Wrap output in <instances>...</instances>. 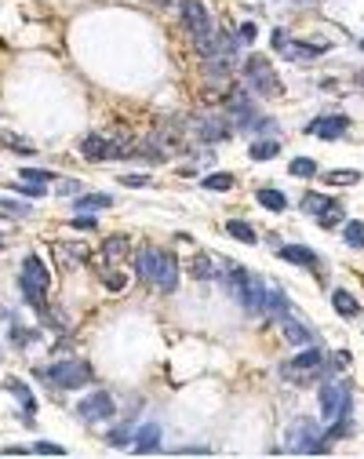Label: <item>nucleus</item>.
Returning a JSON list of instances; mask_svg holds the SVG:
<instances>
[{"mask_svg": "<svg viewBox=\"0 0 364 459\" xmlns=\"http://www.w3.org/2000/svg\"><path fill=\"white\" fill-rule=\"evenodd\" d=\"M182 8V22H186V30L193 37V44H197L201 55H212L215 51V26H212V15H208V8L201 0H179Z\"/></svg>", "mask_w": 364, "mask_h": 459, "instance_id": "nucleus-1", "label": "nucleus"}, {"mask_svg": "<svg viewBox=\"0 0 364 459\" xmlns=\"http://www.w3.org/2000/svg\"><path fill=\"white\" fill-rule=\"evenodd\" d=\"M48 285H51V274L44 270V263L37 259V255H26V263H22V292H26V303H30L41 317H48V299H44Z\"/></svg>", "mask_w": 364, "mask_h": 459, "instance_id": "nucleus-2", "label": "nucleus"}, {"mask_svg": "<svg viewBox=\"0 0 364 459\" xmlns=\"http://www.w3.org/2000/svg\"><path fill=\"white\" fill-rule=\"evenodd\" d=\"M44 379H51V387H62V390H81L91 382V365L88 361H55L51 368H44Z\"/></svg>", "mask_w": 364, "mask_h": 459, "instance_id": "nucleus-3", "label": "nucleus"}, {"mask_svg": "<svg viewBox=\"0 0 364 459\" xmlns=\"http://www.w3.org/2000/svg\"><path fill=\"white\" fill-rule=\"evenodd\" d=\"M284 438H288V449H295V452H306V456L328 452V445H324V434H321V427L314 423V419H295Z\"/></svg>", "mask_w": 364, "mask_h": 459, "instance_id": "nucleus-4", "label": "nucleus"}, {"mask_svg": "<svg viewBox=\"0 0 364 459\" xmlns=\"http://www.w3.org/2000/svg\"><path fill=\"white\" fill-rule=\"evenodd\" d=\"M226 110H230V117H233V132H248V127L263 132V127L273 124L270 117H259L255 106H252V99L244 95V92H233V95L226 99Z\"/></svg>", "mask_w": 364, "mask_h": 459, "instance_id": "nucleus-5", "label": "nucleus"}, {"mask_svg": "<svg viewBox=\"0 0 364 459\" xmlns=\"http://www.w3.org/2000/svg\"><path fill=\"white\" fill-rule=\"evenodd\" d=\"M244 73H248V84L255 88L259 95H266V99H281V76L273 73V66L263 59V55H252L248 59V66H244Z\"/></svg>", "mask_w": 364, "mask_h": 459, "instance_id": "nucleus-6", "label": "nucleus"}, {"mask_svg": "<svg viewBox=\"0 0 364 459\" xmlns=\"http://www.w3.org/2000/svg\"><path fill=\"white\" fill-rule=\"evenodd\" d=\"M350 401H354V398H350L346 382L332 379V382H324V387H321V416L328 419V423H332V419H343L350 412Z\"/></svg>", "mask_w": 364, "mask_h": 459, "instance_id": "nucleus-7", "label": "nucleus"}, {"mask_svg": "<svg viewBox=\"0 0 364 459\" xmlns=\"http://www.w3.org/2000/svg\"><path fill=\"white\" fill-rule=\"evenodd\" d=\"M233 296H237L244 306H248L252 314H263L266 310V296H270V285L259 274H248L244 270V277L237 280V288H233Z\"/></svg>", "mask_w": 364, "mask_h": 459, "instance_id": "nucleus-8", "label": "nucleus"}, {"mask_svg": "<svg viewBox=\"0 0 364 459\" xmlns=\"http://www.w3.org/2000/svg\"><path fill=\"white\" fill-rule=\"evenodd\" d=\"M284 376H292L299 382H314L317 376H324V354L317 347L303 350L299 357H292V365H284Z\"/></svg>", "mask_w": 364, "mask_h": 459, "instance_id": "nucleus-9", "label": "nucleus"}, {"mask_svg": "<svg viewBox=\"0 0 364 459\" xmlns=\"http://www.w3.org/2000/svg\"><path fill=\"white\" fill-rule=\"evenodd\" d=\"M273 48H277L284 59H292V62H310V59H317L321 51H324V44H299V41H288V33H284V30L273 33Z\"/></svg>", "mask_w": 364, "mask_h": 459, "instance_id": "nucleus-10", "label": "nucleus"}, {"mask_svg": "<svg viewBox=\"0 0 364 459\" xmlns=\"http://www.w3.org/2000/svg\"><path fill=\"white\" fill-rule=\"evenodd\" d=\"M113 412L117 408H113L110 394H91V398H84L81 405H77V416H81L84 423H102V419H110Z\"/></svg>", "mask_w": 364, "mask_h": 459, "instance_id": "nucleus-11", "label": "nucleus"}, {"mask_svg": "<svg viewBox=\"0 0 364 459\" xmlns=\"http://www.w3.org/2000/svg\"><path fill=\"white\" fill-rule=\"evenodd\" d=\"M161 266H164V252H161V248H142V252L135 255V270H139L142 280H150V285H157Z\"/></svg>", "mask_w": 364, "mask_h": 459, "instance_id": "nucleus-12", "label": "nucleus"}, {"mask_svg": "<svg viewBox=\"0 0 364 459\" xmlns=\"http://www.w3.org/2000/svg\"><path fill=\"white\" fill-rule=\"evenodd\" d=\"M306 132L317 135V139H343L350 132V121L339 117V113H335V117H317L314 124H306Z\"/></svg>", "mask_w": 364, "mask_h": 459, "instance_id": "nucleus-13", "label": "nucleus"}, {"mask_svg": "<svg viewBox=\"0 0 364 459\" xmlns=\"http://www.w3.org/2000/svg\"><path fill=\"white\" fill-rule=\"evenodd\" d=\"M193 127H197V135L204 139V143H223V139H230V132H233V121H223V117H201Z\"/></svg>", "mask_w": 364, "mask_h": 459, "instance_id": "nucleus-14", "label": "nucleus"}, {"mask_svg": "<svg viewBox=\"0 0 364 459\" xmlns=\"http://www.w3.org/2000/svg\"><path fill=\"white\" fill-rule=\"evenodd\" d=\"M4 390L8 394H15V398L22 401V419H26V423H33V412H37V398H33V394H30V387H26V382H19V379H8L4 382Z\"/></svg>", "mask_w": 364, "mask_h": 459, "instance_id": "nucleus-15", "label": "nucleus"}, {"mask_svg": "<svg viewBox=\"0 0 364 459\" xmlns=\"http://www.w3.org/2000/svg\"><path fill=\"white\" fill-rule=\"evenodd\" d=\"M281 259H288V263H295V266H306V270H321V259H317L310 248H303V245L281 248Z\"/></svg>", "mask_w": 364, "mask_h": 459, "instance_id": "nucleus-16", "label": "nucleus"}, {"mask_svg": "<svg viewBox=\"0 0 364 459\" xmlns=\"http://www.w3.org/2000/svg\"><path fill=\"white\" fill-rule=\"evenodd\" d=\"M157 445H161V427L157 423H150V427H142L135 430V452H157Z\"/></svg>", "mask_w": 364, "mask_h": 459, "instance_id": "nucleus-17", "label": "nucleus"}, {"mask_svg": "<svg viewBox=\"0 0 364 459\" xmlns=\"http://www.w3.org/2000/svg\"><path fill=\"white\" fill-rule=\"evenodd\" d=\"M106 150H110V143L102 135H84L81 139V157L84 161H106Z\"/></svg>", "mask_w": 364, "mask_h": 459, "instance_id": "nucleus-18", "label": "nucleus"}, {"mask_svg": "<svg viewBox=\"0 0 364 459\" xmlns=\"http://www.w3.org/2000/svg\"><path fill=\"white\" fill-rule=\"evenodd\" d=\"M215 263H219L215 255L201 252L197 259H193V277H197V280H212V277H219V266H215Z\"/></svg>", "mask_w": 364, "mask_h": 459, "instance_id": "nucleus-19", "label": "nucleus"}, {"mask_svg": "<svg viewBox=\"0 0 364 459\" xmlns=\"http://www.w3.org/2000/svg\"><path fill=\"white\" fill-rule=\"evenodd\" d=\"M110 204H113L110 194H81L73 201V208L77 212H99V208H110Z\"/></svg>", "mask_w": 364, "mask_h": 459, "instance_id": "nucleus-20", "label": "nucleus"}, {"mask_svg": "<svg viewBox=\"0 0 364 459\" xmlns=\"http://www.w3.org/2000/svg\"><path fill=\"white\" fill-rule=\"evenodd\" d=\"M281 321H284V336H288L292 343H310V339H314V332H310L303 321H295L292 314H288V317H281Z\"/></svg>", "mask_w": 364, "mask_h": 459, "instance_id": "nucleus-21", "label": "nucleus"}, {"mask_svg": "<svg viewBox=\"0 0 364 459\" xmlns=\"http://www.w3.org/2000/svg\"><path fill=\"white\" fill-rule=\"evenodd\" d=\"M332 306H335V310H339L343 317H357V310H361V306H357V299L354 296H350V292H332Z\"/></svg>", "mask_w": 364, "mask_h": 459, "instance_id": "nucleus-22", "label": "nucleus"}, {"mask_svg": "<svg viewBox=\"0 0 364 459\" xmlns=\"http://www.w3.org/2000/svg\"><path fill=\"white\" fill-rule=\"evenodd\" d=\"M277 153H281V146L273 143V139H259V143H252L248 157H252V161H273Z\"/></svg>", "mask_w": 364, "mask_h": 459, "instance_id": "nucleus-23", "label": "nucleus"}, {"mask_svg": "<svg viewBox=\"0 0 364 459\" xmlns=\"http://www.w3.org/2000/svg\"><path fill=\"white\" fill-rule=\"evenodd\" d=\"M226 229H230V237H237V241H241V245H255V241H259V237H255V229H252L248 223H241V219H230Z\"/></svg>", "mask_w": 364, "mask_h": 459, "instance_id": "nucleus-24", "label": "nucleus"}, {"mask_svg": "<svg viewBox=\"0 0 364 459\" xmlns=\"http://www.w3.org/2000/svg\"><path fill=\"white\" fill-rule=\"evenodd\" d=\"M259 204L270 208V212H284V208H288V201H284L281 190H259Z\"/></svg>", "mask_w": 364, "mask_h": 459, "instance_id": "nucleus-25", "label": "nucleus"}, {"mask_svg": "<svg viewBox=\"0 0 364 459\" xmlns=\"http://www.w3.org/2000/svg\"><path fill=\"white\" fill-rule=\"evenodd\" d=\"M357 178H361V172H354V168H335V172H328V175H324V183H328V186H354L357 183Z\"/></svg>", "mask_w": 364, "mask_h": 459, "instance_id": "nucleus-26", "label": "nucleus"}, {"mask_svg": "<svg viewBox=\"0 0 364 459\" xmlns=\"http://www.w3.org/2000/svg\"><path fill=\"white\" fill-rule=\"evenodd\" d=\"M332 204H335V201H332V197H324V194H306V197H303V208H306L310 215H321V212H328Z\"/></svg>", "mask_w": 364, "mask_h": 459, "instance_id": "nucleus-27", "label": "nucleus"}, {"mask_svg": "<svg viewBox=\"0 0 364 459\" xmlns=\"http://www.w3.org/2000/svg\"><path fill=\"white\" fill-rule=\"evenodd\" d=\"M343 241H346L350 248H364V223H357V219L346 223L343 226Z\"/></svg>", "mask_w": 364, "mask_h": 459, "instance_id": "nucleus-28", "label": "nucleus"}, {"mask_svg": "<svg viewBox=\"0 0 364 459\" xmlns=\"http://www.w3.org/2000/svg\"><path fill=\"white\" fill-rule=\"evenodd\" d=\"M201 183H204V190H233V175L215 172V175H204Z\"/></svg>", "mask_w": 364, "mask_h": 459, "instance_id": "nucleus-29", "label": "nucleus"}, {"mask_svg": "<svg viewBox=\"0 0 364 459\" xmlns=\"http://www.w3.org/2000/svg\"><path fill=\"white\" fill-rule=\"evenodd\" d=\"M0 143H4V146H11V153H30V157L37 153V150H33V143H26V139L11 135V132H8V135H0Z\"/></svg>", "mask_w": 364, "mask_h": 459, "instance_id": "nucleus-30", "label": "nucleus"}, {"mask_svg": "<svg viewBox=\"0 0 364 459\" xmlns=\"http://www.w3.org/2000/svg\"><path fill=\"white\" fill-rule=\"evenodd\" d=\"M292 175H299V178H310V175H317V164L310 161V157H295V161H292Z\"/></svg>", "mask_w": 364, "mask_h": 459, "instance_id": "nucleus-31", "label": "nucleus"}, {"mask_svg": "<svg viewBox=\"0 0 364 459\" xmlns=\"http://www.w3.org/2000/svg\"><path fill=\"white\" fill-rule=\"evenodd\" d=\"M0 212H8V215H15V219H22V215H30V204H19V201H11V197H0Z\"/></svg>", "mask_w": 364, "mask_h": 459, "instance_id": "nucleus-32", "label": "nucleus"}, {"mask_svg": "<svg viewBox=\"0 0 364 459\" xmlns=\"http://www.w3.org/2000/svg\"><path fill=\"white\" fill-rule=\"evenodd\" d=\"M317 219H321V226H339V223H343V204H332L328 212L317 215Z\"/></svg>", "mask_w": 364, "mask_h": 459, "instance_id": "nucleus-33", "label": "nucleus"}, {"mask_svg": "<svg viewBox=\"0 0 364 459\" xmlns=\"http://www.w3.org/2000/svg\"><path fill=\"white\" fill-rule=\"evenodd\" d=\"M124 252H128V237H110V241H106V255H110V259H113V255L121 259Z\"/></svg>", "mask_w": 364, "mask_h": 459, "instance_id": "nucleus-34", "label": "nucleus"}, {"mask_svg": "<svg viewBox=\"0 0 364 459\" xmlns=\"http://www.w3.org/2000/svg\"><path fill=\"white\" fill-rule=\"evenodd\" d=\"M44 183H30V178H22L19 183V194H26V197H44Z\"/></svg>", "mask_w": 364, "mask_h": 459, "instance_id": "nucleus-35", "label": "nucleus"}, {"mask_svg": "<svg viewBox=\"0 0 364 459\" xmlns=\"http://www.w3.org/2000/svg\"><path fill=\"white\" fill-rule=\"evenodd\" d=\"M19 178H30V183H44V186H48V183H51V178H55V175H51V172H41V168H26V172H22Z\"/></svg>", "mask_w": 364, "mask_h": 459, "instance_id": "nucleus-36", "label": "nucleus"}, {"mask_svg": "<svg viewBox=\"0 0 364 459\" xmlns=\"http://www.w3.org/2000/svg\"><path fill=\"white\" fill-rule=\"evenodd\" d=\"M33 452H41V456H62L66 449H62V445H51V441H37Z\"/></svg>", "mask_w": 364, "mask_h": 459, "instance_id": "nucleus-37", "label": "nucleus"}, {"mask_svg": "<svg viewBox=\"0 0 364 459\" xmlns=\"http://www.w3.org/2000/svg\"><path fill=\"white\" fill-rule=\"evenodd\" d=\"M128 438H132V430H128V427H117V430L110 434V445H113V449H121V445H128Z\"/></svg>", "mask_w": 364, "mask_h": 459, "instance_id": "nucleus-38", "label": "nucleus"}, {"mask_svg": "<svg viewBox=\"0 0 364 459\" xmlns=\"http://www.w3.org/2000/svg\"><path fill=\"white\" fill-rule=\"evenodd\" d=\"M102 280H106V288H113V292H121L128 280H124V274H102Z\"/></svg>", "mask_w": 364, "mask_h": 459, "instance_id": "nucleus-39", "label": "nucleus"}, {"mask_svg": "<svg viewBox=\"0 0 364 459\" xmlns=\"http://www.w3.org/2000/svg\"><path fill=\"white\" fill-rule=\"evenodd\" d=\"M59 194H81V183H77V178H66V183H59Z\"/></svg>", "mask_w": 364, "mask_h": 459, "instance_id": "nucleus-40", "label": "nucleus"}, {"mask_svg": "<svg viewBox=\"0 0 364 459\" xmlns=\"http://www.w3.org/2000/svg\"><path fill=\"white\" fill-rule=\"evenodd\" d=\"M121 183H124V186H146L150 178H146V175H124Z\"/></svg>", "mask_w": 364, "mask_h": 459, "instance_id": "nucleus-41", "label": "nucleus"}, {"mask_svg": "<svg viewBox=\"0 0 364 459\" xmlns=\"http://www.w3.org/2000/svg\"><path fill=\"white\" fill-rule=\"evenodd\" d=\"M241 41H255V26H252V22L241 26Z\"/></svg>", "mask_w": 364, "mask_h": 459, "instance_id": "nucleus-42", "label": "nucleus"}, {"mask_svg": "<svg viewBox=\"0 0 364 459\" xmlns=\"http://www.w3.org/2000/svg\"><path fill=\"white\" fill-rule=\"evenodd\" d=\"M150 4H172V0H150Z\"/></svg>", "mask_w": 364, "mask_h": 459, "instance_id": "nucleus-43", "label": "nucleus"}, {"mask_svg": "<svg viewBox=\"0 0 364 459\" xmlns=\"http://www.w3.org/2000/svg\"><path fill=\"white\" fill-rule=\"evenodd\" d=\"M357 84H364V73H357Z\"/></svg>", "mask_w": 364, "mask_h": 459, "instance_id": "nucleus-44", "label": "nucleus"}, {"mask_svg": "<svg viewBox=\"0 0 364 459\" xmlns=\"http://www.w3.org/2000/svg\"><path fill=\"white\" fill-rule=\"evenodd\" d=\"M361 51H364V41H361Z\"/></svg>", "mask_w": 364, "mask_h": 459, "instance_id": "nucleus-45", "label": "nucleus"}, {"mask_svg": "<svg viewBox=\"0 0 364 459\" xmlns=\"http://www.w3.org/2000/svg\"><path fill=\"white\" fill-rule=\"evenodd\" d=\"M0 248H4V241H0Z\"/></svg>", "mask_w": 364, "mask_h": 459, "instance_id": "nucleus-46", "label": "nucleus"}, {"mask_svg": "<svg viewBox=\"0 0 364 459\" xmlns=\"http://www.w3.org/2000/svg\"><path fill=\"white\" fill-rule=\"evenodd\" d=\"M303 4H310V0H303Z\"/></svg>", "mask_w": 364, "mask_h": 459, "instance_id": "nucleus-47", "label": "nucleus"}]
</instances>
